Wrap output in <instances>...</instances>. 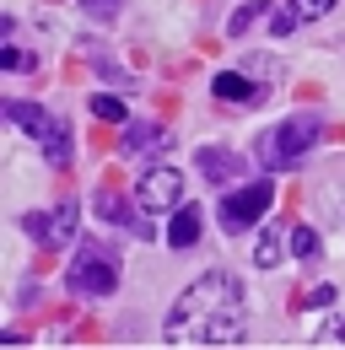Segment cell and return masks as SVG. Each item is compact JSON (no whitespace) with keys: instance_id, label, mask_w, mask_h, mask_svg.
Here are the masks:
<instances>
[{"instance_id":"6da1fadb","label":"cell","mask_w":345,"mask_h":350,"mask_svg":"<svg viewBox=\"0 0 345 350\" xmlns=\"http://www.w3.org/2000/svg\"><path fill=\"white\" fill-rule=\"evenodd\" d=\"M248 329V302L238 275L211 269L200 275L168 312V345H238Z\"/></svg>"},{"instance_id":"7a4b0ae2","label":"cell","mask_w":345,"mask_h":350,"mask_svg":"<svg viewBox=\"0 0 345 350\" xmlns=\"http://www.w3.org/2000/svg\"><path fill=\"white\" fill-rule=\"evenodd\" d=\"M313 140H318V119H313V113H297V119H286V124L259 135V162H264V167H292Z\"/></svg>"},{"instance_id":"3957f363","label":"cell","mask_w":345,"mask_h":350,"mask_svg":"<svg viewBox=\"0 0 345 350\" xmlns=\"http://www.w3.org/2000/svg\"><path fill=\"white\" fill-rule=\"evenodd\" d=\"M5 119H16L27 140H38L43 157H49L54 167H65V162H71V130H65L54 113H43V108H33V103H5Z\"/></svg>"},{"instance_id":"277c9868","label":"cell","mask_w":345,"mask_h":350,"mask_svg":"<svg viewBox=\"0 0 345 350\" xmlns=\"http://www.w3.org/2000/svg\"><path fill=\"white\" fill-rule=\"evenodd\" d=\"M65 286L76 291V297H114V286H119V264L114 254H103V248H76V259L65 269Z\"/></svg>"},{"instance_id":"5b68a950","label":"cell","mask_w":345,"mask_h":350,"mask_svg":"<svg viewBox=\"0 0 345 350\" xmlns=\"http://www.w3.org/2000/svg\"><path fill=\"white\" fill-rule=\"evenodd\" d=\"M270 200H275V189H270L264 178H259V183H243L238 194L221 200V226H227V232H248V226H259L264 211H270Z\"/></svg>"},{"instance_id":"8992f818","label":"cell","mask_w":345,"mask_h":350,"mask_svg":"<svg viewBox=\"0 0 345 350\" xmlns=\"http://www.w3.org/2000/svg\"><path fill=\"white\" fill-rule=\"evenodd\" d=\"M135 200H140V211H151V216L178 211V205H183V178H178V167H151V173L140 178Z\"/></svg>"},{"instance_id":"52a82bcc","label":"cell","mask_w":345,"mask_h":350,"mask_svg":"<svg viewBox=\"0 0 345 350\" xmlns=\"http://www.w3.org/2000/svg\"><path fill=\"white\" fill-rule=\"evenodd\" d=\"M76 226H81V211H76V205H54L49 216H27V232L43 237L49 248H65V243L76 237Z\"/></svg>"},{"instance_id":"ba28073f","label":"cell","mask_w":345,"mask_h":350,"mask_svg":"<svg viewBox=\"0 0 345 350\" xmlns=\"http://www.w3.org/2000/svg\"><path fill=\"white\" fill-rule=\"evenodd\" d=\"M211 92L221 97V103H259V97H264V87L248 81L243 70H221V76L211 81Z\"/></svg>"},{"instance_id":"9c48e42d","label":"cell","mask_w":345,"mask_h":350,"mask_svg":"<svg viewBox=\"0 0 345 350\" xmlns=\"http://www.w3.org/2000/svg\"><path fill=\"white\" fill-rule=\"evenodd\" d=\"M238 157L232 151H221V146H200V173L211 178V183H227V178H238Z\"/></svg>"},{"instance_id":"30bf717a","label":"cell","mask_w":345,"mask_h":350,"mask_svg":"<svg viewBox=\"0 0 345 350\" xmlns=\"http://www.w3.org/2000/svg\"><path fill=\"white\" fill-rule=\"evenodd\" d=\"M168 243H172V248H194V243H200V211L178 205L172 221H168Z\"/></svg>"},{"instance_id":"8fae6325","label":"cell","mask_w":345,"mask_h":350,"mask_svg":"<svg viewBox=\"0 0 345 350\" xmlns=\"http://www.w3.org/2000/svg\"><path fill=\"white\" fill-rule=\"evenodd\" d=\"M254 259L264 264V269H270V264H281V232H275V226H264V232H259V248H254Z\"/></svg>"},{"instance_id":"7c38bea8","label":"cell","mask_w":345,"mask_h":350,"mask_svg":"<svg viewBox=\"0 0 345 350\" xmlns=\"http://www.w3.org/2000/svg\"><path fill=\"white\" fill-rule=\"evenodd\" d=\"M162 140V124H129L125 130V151H140V146H157Z\"/></svg>"},{"instance_id":"4fadbf2b","label":"cell","mask_w":345,"mask_h":350,"mask_svg":"<svg viewBox=\"0 0 345 350\" xmlns=\"http://www.w3.org/2000/svg\"><path fill=\"white\" fill-rule=\"evenodd\" d=\"M292 254H297V259H318V232H313V226H297V232H292Z\"/></svg>"},{"instance_id":"5bb4252c","label":"cell","mask_w":345,"mask_h":350,"mask_svg":"<svg viewBox=\"0 0 345 350\" xmlns=\"http://www.w3.org/2000/svg\"><path fill=\"white\" fill-rule=\"evenodd\" d=\"M286 11H292L297 22H313V16H324V11H335V0H292Z\"/></svg>"},{"instance_id":"9a60e30c","label":"cell","mask_w":345,"mask_h":350,"mask_svg":"<svg viewBox=\"0 0 345 350\" xmlns=\"http://www.w3.org/2000/svg\"><path fill=\"white\" fill-rule=\"evenodd\" d=\"M92 113H97V119H114V124H119V119H125V103H119V97H92Z\"/></svg>"},{"instance_id":"2e32d148","label":"cell","mask_w":345,"mask_h":350,"mask_svg":"<svg viewBox=\"0 0 345 350\" xmlns=\"http://www.w3.org/2000/svg\"><path fill=\"white\" fill-rule=\"evenodd\" d=\"M259 11H264V0H254V5H243V11L232 16V38H243V33L254 27V16H259Z\"/></svg>"},{"instance_id":"e0dca14e","label":"cell","mask_w":345,"mask_h":350,"mask_svg":"<svg viewBox=\"0 0 345 350\" xmlns=\"http://www.w3.org/2000/svg\"><path fill=\"white\" fill-rule=\"evenodd\" d=\"M313 345H345V318H329L324 329H318V340Z\"/></svg>"},{"instance_id":"ac0fdd59","label":"cell","mask_w":345,"mask_h":350,"mask_svg":"<svg viewBox=\"0 0 345 350\" xmlns=\"http://www.w3.org/2000/svg\"><path fill=\"white\" fill-rule=\"evenodd\" d=\"M97 205H103V216H108V221H125V205H119V194H97Z\"/></svg>"},{"instance_id":"d6986e66","label":"cell","mask_w":345,"mask_h":350,"mask_svg":"<svg viewBox=\"0 0 345 350\" xmlns=\"http://www.w3.org/2000/svg\"><path fill=\"white\" fill-rule=\"evenodd\" d=\"M329 302H335V286H318V291L302 297V307H329Z\"/></svg>"},{"instance_id":"ffe728a7","label":"cell","mask_w":345,"mask_h":350,"mask_svg":"<svg viewBox=\"0 0 345 350\" xmlns=\"http://www.w3.org/2000/svg\"><path fill=\"white\" fill-rule=\"evenodd\" d=\"M248 76H275V59H264V54H254V59H248Z\"/></svg>"},{"instance_id":"44dd1931","label":"cell","mask_w":345,"mask_h":350,"mask_svg":"<svg viewBox=\"0 0 345 350\" xmlns=\"http://www.w3.org/2000/svg\"><path fill=\"white\" fill-rule=\"evenodd\" d=\"M92 11H97V16H108V11H114V0H92Z\"/></svg>"}]
</instances>
